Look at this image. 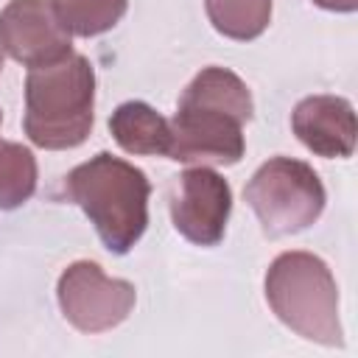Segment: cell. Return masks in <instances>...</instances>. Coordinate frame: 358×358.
<instances>
[{
    "instance_id": "obj_14",
    "label": "cell",
    "mask_w": 358,
    "mask_h": 358,
    "mask_svg": "<svg viewBox=\"0 0 358 358\" xmlns=\"http://www.w3.org/2000/svg\"><path fill=\"white\" fill-rule=\"evenodd\" d=\"M310 3L324 11H336V14H352L358 8V0H310Z\"/></svg>"
},
{
    "instance_id": "obj_3",
    "label": "cell",
    "mask_w": 358,
    "mask_h": 358,
    "mask_svg": "<svg viewBox=\"0 0 358 358\" xmlns=\"http://www.w3.org/2000/svg\"><path fill=\"white\" fill-rule=\"evenodd\" d=\"M95 120V70L87 56L70 53L25 76L22 129L45 151L81 145Z\"/></svg>"
},
{
    "instance_id": "obj_8",
    "label": "cell",
    "mask_w": 358,
    "mask_h": 358,
    "mask_svg": "<svg viewBox=\"0 0 358 358\" xmlns=\"http://www.w3.org/2000/svg\"><path fill=\"white\" fill-rule=\"evenodd\" d=\"M0 48L31 70L70 56L73 36L59 22L50 0H8L0 11Z\"/></svg>"
},
{
    "instance_id": "obj_7",
    "label": "cell",
    "mask_w": 358,
    "mask_h": 358,
    "mask_svg": "<svg viewBox=\"0 0 358 358\" xmlns=\"http://www.w3.org/2000/svg\"><path fill=\"white\" fill-rule=\"evenodd\" d=\"M232 213L229 182L207 165L187 168L176 176L171 193L173 229L196 246H218L227 235Z\"/></svg>"
},
{
    "instance_id": "obj_16",
    "label": "cell",
    "mask_w": 358,
    "mask_h": 358,
    "mask_svg": "<svg viewBox=\"0 0 358 358\" xmlns=\"http://www.w3.org/2000/svg\"><path fill=\"white\" fill-rule=\"evenodd\" d=\"M0 123H3V112H0Z\"/></svg>"
},
{
    "instance_id": "obj_5",
    "label": "cell",
    "mask_w": 358,
    "mask_h": 358,
    "mask_svg": "<svg viewBox=\"0 0 358 358\" xmlns=\"http://www.w3.org/2000/svg\"><path fill=\"white\" fill-rule=\"evenodd\" d=\"M243 199L268 238H285L308 229L324 213V185L319 173L294 157H271L243 187Z\"/></svg>"
},
{
    "instance_id": "obj_10",
    "label": "cell",
    "mask_w": 358,
    "mask_h": 358,
    "mask_svg": "<svg viewBox=\"0 0 358 358\" xmlns=\"http://www.w3.org/2000/svg\"><path fill=\"white\" fill-rule=\"evenodd\" d=\"M109 131L115 143L134 157H168L171 126L145 101H126L109 115Z\"/></svg>"
},
{
    "instance_id": "obj_15",
    "label": "cell",
    "mask_w": 358,
    "mask_h": 358,
    "mask_svg": "<svg viewBox=\"0 0 358 358\" xmlns=\"http://www.w3.org/2000/svg\"><path fill=\"white\" fill-rule=\"evenodd\" d=\"M0 70H3V48H0Z\"/></svg>"
},
{
    "instance_id": "obj_2",
    "label": "cell",
    "mask_w": 358,
    "mask_h": 358,
    "mask_svg": "<svg viewBox=\"0 0 358 358\" xmlns=\"http://www.w3.org/2000/svg\"><path fill=\"white\" fill-rule=\"evenodd\" d=\"M64 193L84 210L101 243L112 255H129L148 227V176L106 151L76 165L64 176Z\"/></svg>"
},
{
    "instance_id": "obj_13",
    "label": "cell",
    "mask_w": 358,
    "mask_h": 358,
    "mask_svg": "<svg viewBox=\"0 0 358 358\" xmlns=\"http://www.w3.org/2000/svg\"><path fill=\"white\" fill-rule=\"evenodd\" d=\"M36 190V157L22 143L0 140V210L22 207Z\"/></svg>"
},
{
    "instance_id": "obj_6",
    "label": "cell",
    "mask_w": 358,
    "mask_h": 358,
    "mask_svg": "<svg viewBox=\"0 0 358 358\" xmlns=\"http://www.w3.org/2000/svg\"><path fill=\"white\" fill-rule=\"evenodd\" d=\"M56 299L62 316L76 330L106 333L129 319L137 302V288L129 280L103 274V268L92 260H76L62 271Z\"/></svg>"
},
{
    "instance_id": "obj_1",
    "label": "cell",
    "mask_w": 358,
    "mask_h": 358,
    "mask_svg": "<svg viewBox=\"0 0 358 358\" xmlns=\"http://www.w3.org/2000/svg\"><path fill=\"white\" fill-rule=\"evenodd\" d=\"M255 115L246 81L227 67H204L176 103L168 159L187 165H235L246 151L243 123Z\"/></svg>"
},
{
    "instance_id": "obj_4",
    "label": "cell",
    "mask_w": 358,
    "mask_h": 358,
    "mask_svg": "<svg viewBox=\"0 0 358 358\" xmlns=\"http://www.w3.org/2000/svg\"><path fill=\"white\" fill-rule=\"evenodd\" d=\"M271 313L305 341L344 347L338 316V285L327 263L310 252H282L263 280Z\"/></svg>"
},
{
    "instance_id": "obj_12",
    "label": "cell",
    "mask_w": 358,
    "mask_h": 358,
    "mask_svg": "<svg viewBox=\"0 0 358 358\" xmlns=\"http://www.w3.org/2000/svg\"><path fill=\"white\" fill-rule=\"evenodd\" d=\"M50 3L70 36H101L112 31L129 8V0H50Z\"/></svg>"
},
{
    "instance_id": "obj_11",
    "label": "cell",
    "mask_w": 358,
    "mask_h": 358,
    "mask_svg": "<svg viewBox=\"0 0 358 358\" xmlns=\"http://www.w3.org/2000/svg\"><path fill=\"white\" fill-rule=\"evenodd\" d=\"M213 28L235 42L257 39L271 22V0H204Z\"/></svg>"
},
{
    "instance_id": "obj_9",
    "label": "cell",
    "mask_w": 358,
    "mask_h": 358,
    "mask_svg": "<svg viewBox=\"0 0 358 358\" xmlns=\"http://www.w3.org/2000/svg\"><path fill=\"white\" fill-rule=\"evenodd\" d=\"M296 140L324 159H347L355 151V109L341 95H308L291 112Z\"/></svg>"
}]
</instances>
